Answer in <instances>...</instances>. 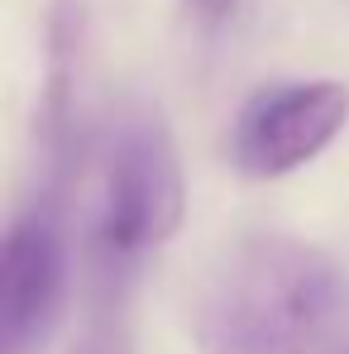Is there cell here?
<instances>
[{"label":"cell","instance_id":"cell-5","mask_svg":"<svg viewBox=\"0 0 349 354\" xmlns=\"http://www.w3.org/2000/svg\"><path fill=\"white\" fill-rule=\"evenodd\" d=\"M72 354H134V345L120 321H91L82 330V340L72 345Z\"/></svg>","mask_w":349,"mask_h":354},{"label":"cell","instance_id":"cell-6","mask_svg":"<svg viewBox=\"0 0 349 354\" xmlns=\"http://www.w3.org/2000/svg\"><path fill=\"white\" fill-rule=\"evenodd\" d=\"M182 5L191 10V19H196L201 29H220L234 15V0H182Z\"/></svg>","mask_w":349,"mask_h":354},{"label":"cell","instance_id":"cell-2","mask_svg":"<svg viewBox=\"0 0 349 354\" xmlns=\"http://www.w3.org/2000/svg\"><path fill=\"white\" fill-rule=\"evenodd\" d=\"M187 187L177 144L153 106H124L106 124L91 216H86V259L106 292H120L182 225Z\"/></svg>","mask_w":349,"mask_h":354},{"label":"cell","instance_id":"cell-1","mask_svg":"<svg viewBox=\"0 0 349 354\" xmlns=\"http://www.w3.org/2000/svg\"><path fill=\"white\" fill-rule=\"evenodd\" d=\"M201 354H349V273L296 235H239L201 273Z\"/></svg>","mask_w":349,"mask_h":354},{"label":"cell","instance_id":"cell-4","mask_svg":"<svg viewBox=\"0 0 349 354\" xmlns=\"http://www.w3.org/2000/svg\"><path fill=\"white\" fill-rule=\"evenodd\" d=\"M349 120L345 82H278L254 91L230 124V163L244 177H287L306 168Z\"/></svg>","mask_w":349,"mask_h":354},{"label":"cell","instance_id":"cell-3","mask_svg":"<svg viewBox=\"0 0 349 354\" xmlns=\"http://www.w3.org/2000/svg\"><path fill=\"white\" fill-rule=\"evenodd\" d=\"M67 297V225L53 192L10 221L0 249V354H39Z\"/></svg>","mask_w":349,"mask_h":354}]
</instances>
